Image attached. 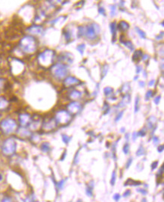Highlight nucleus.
I'll list each match as a JSON object with an SVG mask.
<instances>
[{
	"instance_id": "f257e3e1",
	"label": "nucleus",
	"mask_w": 164,
	"mask_h": 202,
	"mask_svg": "<svg viewBox=\"0 0 164 202\" xmlns=\"http://www.w3.org/2000/svg\"><path fill=\"white\" fill-rule=\"evenodd\" d=\"M79 29V34H81L82 36L85 35L89 39L95 38L100 32L99 27H98V25H95V24L89 25L86 28L80 27Z\"/></svg>"
},
{
	"instance_id": "f03ea898",
	"label": "nucleus",
	"mask_w": 164,
	"mask_h": 202,
	"mask_svg": "<svg viewBox=\"0 0 164 202\" xmlns=\"http://www.w3.org/2000/svg\"><path fill=\"white\" fill-rule=\"evenodd\" d=\"M0 126L2 131L5 134H11L14 132L17 128V123L12 119H5L2 121Z\"/></svg>"
},
{
	"instance_id": "7ed1b4c3",
	"label": "nucleus",
	"mask_w": 164,
	"mask_h": 202,
	"mask_svg": "<svg viewBox=\"0 0 164 202\" xmlns=\"http://www.w3.org/2000/svg\"><path fill=\"white\" fill-rule=\"evenodd\" d=\"M2 151L6 155H11L16 150V143L11 138L6 139L2 144Z\"/></svg>"
},
{
	"instance_id": "20e7f679",
	"label": "nucleus",
	"mask_w": 164,
	"mask_h": 202,
	"mask_svg": "<svg viewBox=\"0 0 164 202\" xmlns=\"http://www.w3.org/2000/svg\"><path fill=\"white\" fill-rule=\"evenodd\" d=\"M52 72L54 75L58 78H63L67 75V67L62 64H58L53 67Z\"/></svg>"
},
{
	"instance_id": "39448f33",
	"label": "nucleus",
	"mask_w": 164,
	"mask_h": 202,
	"mask_svg": "<svg viewBox=\"0 0 164 202\" xmlns=\"http://www.w3.org/2000/svg\"><path fill=\"white\" fill-rule=\"evenodd\" d=\"M21 46L24 49V51L26 52H32L34 51L35 49L36 45L34 40L32 37H25L21 41Z\"/></svg>"
},
{
	"instance_id": "423d86ee",
	"label": "nucleus",
	"mask_w": 164,
	"mask_h": 202,
	"mask_svg": "<svg viewBox=\"0 0 164 202\" xmlns=\"http://www.w3.org/2000/svg\"><path fill=\"white\" fill-rule=\"evenodd\" d=\"M56 120L61 124H66L70 120V116L66 111H61L57 114Z\"/></svg>"
},
{
	"instance_id": "0eeeda50",
	"label": "nucleus",
	"mask_w": 164,
	"mask_h": 202,
	"mask_svg": "<svg viewBox=\"0 0 164 202\" xmlns=\"http://www.w3.org/2000/svg\"><path fill=\"white\" fill-rule=\"evenodd\" d=\"M56 126V122L55 120L49 119L46 120V122H44L42 127L45 130H52L54 127Z\"/></svg>"
},
{
	"instance_id": "6e6552de",
	"label": "nucleus",
	"mask_w": 164,
	"mask_h": 202,
	"mask_svg": "<svg viewBox=\"0 0 164 202\" xmlns=\"http://www.w3.org/2000/svg\"><path fill=\"white\" fill-rule=\"evenodd\" d=\"M80 108H81L80 104L77 102L72 103V104H70V105L68 106L69 112H70V113H78L79 111L80 110Z\"/></svg>"
},
{
	"instance_id": "1a4fd4ad",
	"label": "nucleus",
	"mask_w": 164,
	"mask_h": 202,
	"mask_svg": "<svg viewBox=\"0 0 164 202\" xmlns=\"http://www.w3.org/2000/svg\"><path fill=\"white\" fill-rule=\"evenodd\" d=\"M78 83H79V81L77 78H76L74 77H68L67 78L65 79L64 85L66 87H70L73 86V85H77Z\"/></svg>"
},
{
	"instance_id": "9d476101",
	"label": "nucleus",
	"mask_w": 164,
	"mask_h": 202,
	"mask_svg": "<svg viewBox=\"0 0 164 202\" xmlns=\"http://www.w3.org/2000/svg\"><path fill=\"white\" fill-rule=\"evenodd\" d=\"M20 122H21V125H23V126H26L27 125H29L30 122V116L27 114L21 115L20 116Z\"/></svg>"
},
{
	"instance_id": "9b49d317",
	"label": "nucleus",
	"mask_w": 164,
	"mask_h": 202,
	"mask_svg": "<svg viewBox=\"0 0 164 202\" xmlns=\"http://www.w3.org/2000/svg\"><path fill=\"white\" fill-rule=\"evenodd\" d=\"M129 28V25L126 21H120L118 25V29L121 31H126Z\"/></svg>"
},
{
	"instance_id": "f8f14e48",
	"label": "nucleus",
	"mask_w": 164,
	"mask_h": 202,
	"mask_svg": "<svg viewBox=\"0 0 164 202\" xmlns=\"http://www.w3.org/2000/svg\"><path fill=\"white\" fill-rule=\"evenodd\" d=\"M19 135L21 137H29L30 135V132L26 129V128H20L18 131Z\"/></svg>"
},
{
	"instance_id": "ddd939ff",
	"label": "nucleus",
	"mask_w": 164,
	"mask_h": 202,
	"mask_svg": "<svg viewBox=\"0 0 164 202\" xmlns=\"http://www.w3.org/2000/svg\"><path fill=\"white\" fill-rule=\"evenodd\" d=\"M141 58H142V52H141V50H137L136 52H135L132 58L133 61L138 62Z\"/></svg>"
},
{
	"instance_id": "4468645a",
	"label": "nucleus",
	"mask_w": 164,
	"mask_h": 202,
	"mask_svg": "<svg viewBox=\"0 0 164 202\" xmlns=\"http://www.w3.org/2000/svg\"><path fill=\"white\" fill-rule=\"evenodd\" d=\"M129 101H130V96L126 95V97L123 98V100L120 103V104H119L120 106H120V107H122V106H126V104H129Z\"/></svg>"
},
{
	"instance_id": "2eb2a0df",
	"label": "nucleus",
	"mask_w": 164,
	"mask_h": 202,
	"mask_svg": "<svg viewBox=\"0 0 164 202\" xmlns=\"http://www.w3.org/2000/svg\"><path fill=\"white\" fill-rule=\"evenodd\" d=\"M70 98L73 99V100H76V99H78L81 97V93L80 92L77 91H73L70 93Z\"/></svg>"
},
{
	"instance_id": "dca6fc26",
	"label": "nucleus",
	"mask_w": 164,
	"mask_h": 202,
	"mask_svg": "<svg viewBox=\"0 0 164 202\" xmlns=\"http://www.w3.org/2000/svg\"><path fill=\"white\" fill-rule=\"evenodd\" d=\"M0 202H13L12 198L9 195H3L0 198Z\"/></svg>"
},
{
	"instance_id": "f3484780",
	"label": "nucleus",
	"mask_w": 164,
	"mask_h": 202,
	"mask_svg": "<svg viewBox=\"0 0 164 202\" xmlns=\"http://www.w3.org/2000/svg\"><path fill=\"white\" fill-rule=\"evenodd\" d=\"M110 30H111V33L114 35V39H115L116 31H117V24L116 22H113L110 24Z\"/></svg>"
},
{
	"instance_id": "a211bd4d",
	"label": "nucleus",
	"mask_w": 164,
	"mask_h": 202,
	"mask_svg": "<svg viewBox=\"0 0 164 202\" xmlns=\"http://www.w3.org/2000/svg\"><path fill=\"white\" fill-rule=\"evenodd\" d=\"M135 30H136L137 33H138V35H139V37H141V38L145 39V37H146V35H145V32H144L143 30H141V29L138 28V27H136V28H135Z\"/></svg>"
},
{
	"instance_id": "6ab92c4d",
	"label": "nucleus",
	"mask_w": 164,
	"mask_h": 202,
	"mask_svg": "<svg viewBox=\"0 0 164 202\" xmlns=\"http://www.w3.org/2000/svg\"><path fill=\"white\" fill-rule=\"evenodd\" d=\"M41 149L44 152H48V151L50 150V147H49V144L48 143H43L41 146Z\"/></svg>"
},
{
	"instance_id": "aec40b11",
	"label": "nucleus",
	"mask_w": 164,
	"mask_h": 202,
	"mask_svg": "<svg viewBox=\"0 0 164 202\" xmlns=\"http://www.w3.org/2000/svg\"><path fill=\"white\" fill-rule=\"evenodd\" d=\"M123 45H125L130 50H133L134 49V46H133L132 42H130V41H125V42H123Z\"/></svg>"
},
{
	"instance_id": "412c9836",
	"label": "nucleus",
	"mask_w": 164,
	"mask_h": 202,
	"mask_svg": "<svg viewBox=\"0 0 164 202\" xmlns=\"http://www.w3.org/2000/svg\"><path fill=\"white\" fill-rule=\"evenodd\" d=\"M104 91H105V95H107V96H108L109 94H110V93H113V89H112L111 88H109V87H107V88H105V90H104Z\"/></svg>"
},
{
	"instance_id": "4be33fe9",
	"label": "nucleus",
	"mask_w": 164,
	"mask_h": 202,
	"mask_svg": "<svg viewBox=\"0 0 164 202\" xmlns=\"http://www.w3.org/2000/svg\"><path fill=\"white\" fill-rule=\"evenodd\" d=\"M77 50H78L79 53H80V54H83V52H84V49H85V45L84 44H81V45H79V46H77Z\"/></svg>"
},
{
	"instance_id": "5701e85b",
	"label": "nucleus",
	"mask_w": 164,
	"mask_h": 202,
	"mask_svg": "<svg viewBox=\"0 0 164 202\" xmlns=\"http://www.w3.org/2000/svg\"><path fill=\"white\" fill-rule=\"evenodd\" d=\"M138 102H139V97H137L135 98V112L136 113L138 110Z\"/></svg>"
},
{
	"instance_id": "b1692460",
	"label": "nucleus",
	"mask_w": 164,
	"mask_h": 202,
	"mask_svg": "<svg viewBox=\"0 0 164 202\" xmlns=\"http://www.w3.org/2000/svg\"><path fill=\"white\" fill-rule=\"evenodd\" d=\"M152 95H153V91H148L147 92L146 95H145V100H149L152 97Z\"/></svg>"
},
{
	"instance_id": "393cba45",
	"label": "nucleus",
	"mask_w": 164,
	"mask_h": 202,
	"mask_svg": "<svg viewBox=\"0 0 164 202\" xmlns=\"http://www.w3.org/2000/svg\"><path fill=\"white\" fill-rule=\"evenodd\" d=\"M129 145L128 144H126V145L124 146V148H123L124 153H126V154H127V153H129Z\"/></svg>"
},
{
	"instance_id": "a878e982",
	"label": "nucleus",
	"mask_w": 164,
	"mask_h": 202,
	"mask_svg": "<svg viewBox=\"0 0 164 202\" xmlns=\"http://www.w3.org/2000/svg\"><path fill=\"white\" fill-rule=\"evenodd\" d=\"M62 138H63V141H64L66 144H67V143L70 141V138L68 137V136L65 135H63V136H62Z\"/></svg>"
},
{
	"instance_id": "bb28decb",
	"label": "nucleus",
	"mask_w": 164,
	"mask_h": 202,
	"mask_svg": "<svg viewBox=\"0 0 164 202\" xmlns=\"http://www.w3.org/2000/svg\"><path fill=\"white\" fill-rule=\"evenodd\" d=\"M115 180H116V173L115 172H113V175H112V179H111V185H114V183H115Z\"/></svg>"
},
{
	"instance_id": "cd10ccee",
	"label": "nucleus",
	"mask_w": 164,
	"mask_h": 202,
	"mask_svg": "<svg viewBox=\"0 0 164 202\" xmlns=\"http://www.w3.org/2000/svg\"><path fill=\"white\" fill-rule=\"evenodd\" d=\"M145 134H146V130H145V128H144V129H142L141 131H140V132H138L137 135H138L139 136H145Z\"/></svg>"
},
{
	"instance_id": "c85d7f7f",
	"label": "nucleus",
	"mask_w": 164,
	"mask_h": 202,
	"mask_svg": "<svg viewBox=\"0 0 164 202\" xmlns=\"http://www.w3.org/2000/svg\"><path fill=\"white\" fill-rule=\"evenodd\" d=\"M143 153H144V148H142V147H141V148L138 149V151H137V154H138V156H140V155L143 154Z\"/></svg>"
},
{
	"instance_id": "c756f323",
	"label": "nucleus",
	"mask_w": 164,
	"mask_h": 202,
	"mask_svg": "<svg viewBox=\"0 0 164 202\" xmlns=\"http://www.w3.org/2000/svg\"><path fill=\"white\" fill-rule=\"evenodd\" d=\"M160 98H161L160 96H158V97H157L155 99H154V102L156 104H159L160 101Z\"/></svg>"
},
{
	"instance_id": "7c9ffc66",
	"label": "nucleus",
	"mask_w": 164,
	"mask_h": 202,
	"mask_svg": "<svg viewBox=\"0 0 164 202\" xmlns=\"http://www.w3.org/2000/svg\"><path fill=\"white\" fill-rule=\"evenodd\" d=\"M115 6H111V15H114V14H115Z\"/></svg>"
},
{
	"instance_id": "2f4dec72",
	"label": "nucleus",
	"mask_w": 164,
	"mask_h": 202,
	"mask_svg": "<svg viewBox=\"0 0 164 202\" xmlns=\"http://www.w3.org/2000/svg\"><path fill=\"white\" fill-rule=\"evenodd\" d=\"M99 12H100V14H104V15H105V9H104L102 7L99 8Z\"/></svg>"
},
{
	"instance_id": "473e14b6",
	"label": "nucleus",
	"mask_w": 164,
	"mask_h": 202,
	"mask_svg": "<svg viewBox=\"0 0 164 202\" xmlns=\"http://www.w3.org/2000/svg\"><path fill=\"white\" fill-rule=\"evenodd\" d=\"M122 114H123V112H121V113H120V115H119V116H117V118L116 119V121H118V120L120 119L121 116H122Z\"/></svg>"
},
{
	"instance_id": "72a5a7b5",
	"label": "nucleus",
	"mask_w": 164,
	"mask_h": 202,
	"mask_svg": "<svg viewBox=\"0 0 164 202\" xmlns=\"http://www.w3.org/2000/svg\"><path fill=\"white\" fill-rule=\"evenodd\" d=\"M114 198L115 201H118L119 199H120V195H119V194H116V195H114Z\"/></svg>"
},
{
	"instance_id": "f704fd0d",
	"label": "nucleus",
	"mask_w": 164,
	"mask_h": 202,
	"mask_svg": "<svg viewBox=\"0 0 164 202\" xmlns=\"http://www.w3.org/2000/svg\"><path fill=\"white\" fill-rule=\"evenodd\" d=\"M157 164H158V163H157V162H155V163H154V164H152V167H152V169H155L156 167H157Z\"/></svg>"
},
{
	"instance_id": "c9c22d12",
	"label": "nucleus",
	"mask_w": 164,
	"mask_h": 202,
	"mask_svg": "<svg viewBox=\"0 0 164 202\" xmlns=\"http://www.w3.org/2000/svg\"><path fill=\"white\" fill-rule=\"evenodd\" d=\"M155 84V81H154V80H152V81H150V82H149V86H153V85Z\"/></svg>"
},
{
	"instance_id": "e433bc0d",
	"label": "nucleus",
	"mask_w": 164,
	"mask_h": 202,
	"mask_svg": "<svg viewBox=\"0 0 164 202\" xmlns=\"http://www.w3.org/2000/svg\"><path fill=\"white\" fill-rule=\"evenodd\" d=\"M129 194H130V191H126V192L123 194V196H125V197H127Z\"/></svg>"
},
{
	"instance_id": "4c0bfd02",
	"label": "nucleus",
	"mask_w": 164,
	"mask_h": 202,
	"mask_svg": "<svg viewBox=\"0 0 164 202\" xmlns=\"http://www.w3.org/2000/svg\"><path fill=\"white\" fill-rule=\"evenodd\" d=\"M131 163H132V159H129V161H128V164H126V167H127V168H128V167H129V164H131Z\"/></svg>"
},
{
	"instance_id": "58836bf2",
	"label": "nucleus",
	"mask_w": 164,
	"mask_h": 202,
	"mask_svg": "<svg viewBox=\"0 0 164 202\" xmlns=\"http://www.w3.org/2000/svg\"><path fill=\"white\" fill-rule=\"evenodd\" d=\"M141 67H140V66H138V67H137V73H138V72H139L141 70Z\"/></svg>"
},
{
	"instance_id": "ea45409f",
	"label": "nucleus",
	"mask_w": 164,
	"mask_h": 202,
	"mask_svg": "<svg viewBox=\"0 0 164 202\" xmlns=\"http://www.w3.org/2000/svg\"><path fill=\"white\" fill-rule=\"evenodd\" d=\"M160 148H159V149H158V151H159V152H161V151H163V146H161Z\"/></svg>"
},
{
	"instance_id": "a19ab883",
	"label": "nucleus",
	"mask_w": 164,
	"mask_h": 202,
	"mask_svg": "<svg viewBox=\"0 0 164 202\" xmlns=\"http://www.w3.org/2000/svg\"><path fill=\"white\" fill-rule=\"evenodd\" d=\"M139 85H141V87H144V86H145V82H141V81H140Z\"/></svg>"
},
{
	"instance_id": "79ce46f5",
	"label": "nucleus",
	"mask_w": 164,
	"mask_h": 202,
	"mask_svg": "<svg viewBox=\"0 0 164 202\" xmlns=\"http://www.w3.org/2000/svg\"><path fill=\"white\" fill-rule=\"evenodd\" d=\"M2 179H3V177H2V175L1 173H0V182L2 181Z\"/></svg>"
}]
</instances>
